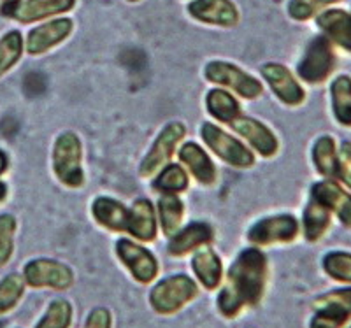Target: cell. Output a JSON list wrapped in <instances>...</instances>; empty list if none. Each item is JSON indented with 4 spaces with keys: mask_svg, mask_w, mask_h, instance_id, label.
<instances>
[{
    "mask_svg": "<svg viewBox=\"0 0 351 328\" xmlns=\"http://www.w3.org/2000/svg\"><path fill=\"white\" fill-rule=\"evenodd\" d=\"M8 171V156L4 153L0 151V176Z\"/></svg>",
    "mask_w": 351,
    "mask_h": 328,
    "instance_id": "42",
    "label": "cell"
},
{
    "mask_svg": "<svg viewBox=\"0 0 351 328\" xmlns=\"http://www.w3.org/2000/svg\"><path fill=\"white\" fill-rule=\"evenodd\" d=\"M18 130V123L14 120H4L0 125V132H4L5 136H12Z\"/></svg>",
    "mask_w": 351,
    "mask_h": 328,
    "instance_id": "41",
    "label": "cell"
},
{
    "mask_svg": "<svg viewBox=\"0 0 351 328\" xmlns=\"http://www.w3.org/2000/svg\"><path fill=\"white\" fill-rule=\"evenodd\" d=\"M200 134H202L204 142L232 167L246 168L255 164V156L252 155V151L244 148L237 139L225 134L223 130H219L216 125L204 123Z\"/></svg>",
    "mask_w": 351,
    "mask_h": 328,
    "instance_id": "6",
    "label": "cell"
},
{
    "mask_svg": "<svg viewBox=\"0 0 351 328\" xmlns=\"http://www.w3.org/2000/svg\"><path fill=\"white\" fill-rule=\"evenodd\" d=\"M197 284L188 276H171L160 281L149 295V304L158 314H174L197 297Z\"/></svg>",
    "mask_w": 351,
    "mask_h": 328,
    "instance_id": "3",
    "label": "cell"
},
{
    "mask_svg": "<svg viewBox=\"0 0 351 328\" xmlns=\"http://www.w3.org/2000/svg\"><path fill=\"white\" fill-rule=\"evenodd\" d=\"M127 232L137 237L139 240L149 242L156 237V218L153 211L152 202L146 199H141L134 204V207L128 211Z\"/></svg>",
    "mask_w": 351,
    "mask_h": 328,
    "instance_id": "18",
    "label": "cell"
},
{
    "mask_svg": "<svg viewBox=\"0 0 351 328\" xmlns=\"http://www.w3.org/2000/svg\"><path fill=\"white\" fill-rule=\"evenodd\" d=\"M262 76L265 77V81L269 83V86L272 88V92L278 95L283 104L291 105H300L306 99V92L302 90L297 79L291 76V73L288 71L285 65L281 64H267L262 67Z\"/></svg>",
    "mask_w": 351,
    "mask_h": 328,
    "instance_id": "12",
    "label": "cell"
},
{
    "mask_svg": "<svg viewBox=\"0 0 351 328\" xmlns=\"http://www.w3.org/2000/svg\"><path fill=\"white\" fill-rule=\"evenodd\" d=\"M25 292V279L20 274H11L0 281V314L11 311L20 302Z\"/></svg>",
    "mask_w": 351,
    "mask_h": 328,
    "instance_id": "32",
    "label": "cell"
},
{
    "mask_svg": "<svg viewBox=\"0 0 351 328\" xmlns=\"http://www.w3.org/2000/svg\"><path fill=\"white\" fill-rule=\"evenodd\" d=\"M74 4H76V0H27L25 4L18 8L14 18L21 23H32V21L71 11Z\"/></svg>",
    "mask_w": 351,
    "mask_h": 328,
    "instance_id": "21",
    "label": "cell"
},
{
    "mask_svg": "<svg viewBox=\"0 0 351 328\" xmlns=\"http://www.w3.org/2000/svg\"><path fill=\"white\" fill-rule=\"evenodd\" d=\"M23 279L34 288L67 290L74 281V274L67 265L60 262L40 258V260H32L25 265Z\"/></svg>",
    "mask_w": 351,
    "mask_h": 328,
    "instance_id": "7",
    "label": "cell"
},
{
    "mask_svg": "<svg viewBox=\"0 0 351 328\" xmlns=\"http://www.w3.org/2000/svg\"><path fill=\"white\" fill-rule=\"evenodd\" d=\"M153 186L158 192H164L165 195H174V193L186 190L188 176L180 165H167L156 177Z\"/></svg>",
    "mask_w": 351,
    "mask_h": 328,
    "instance_id": "31",
    "label": "cell"
},
{
    "mask_svg": "<svg viewBox=\"0 0 351 328\" xmlns=\"http://www.w3.org/2000/svg\"><path fill=\"white\" fill-rule=\"evenodd\" d=\"M335 67V55L332 42L325 36L315 37L307 45L297 73L306 83L319 84L328 79Z\"/></svg>",
    "mask_w": 351,
    "mask_h": 328,
    "instance_id": "5",
    "label": "cell"
},
{
    "mask_svg": "<svg viewBox=\"0 0 351 328\" xmlns=\"http://www.w3.org/2000/svg\"><path fill=\"white\" fill-rule=\"evenodd\" d=\"M23 88L25 93L30 97L43 95V93L46 92V77L40 73H28L27 76H25Z\"/></svg>",
    "mask_w": 351,
    "mask_h": 328,
    "instance_id": "37",
    "label": "cell"
},
{
    "mask_svg": "<svg viewBox=\"0 0 351 328\" xmlns=\"http://www.w3.org/2000/svg\"><path fill=\"white\" fill-rule=\"evenodd\" d=\"M332 109L337 123L351 128V76L341 74L330 84Z\"/></svg>",
    "mask_w": 351,
    "mask_h": 328,
    "instance_id": "25",
    "label": "cell"
},
{
    "mask_svg": "<svg viewBox=\"0 0 351 328\" xmlns=\"http://www.w3.org/2000/svg\"><path fill=\"white\" fill-rule=\"evenodd\" d=\"M0 2H2V0H0Z\"/></svg>",
    "mask_w": 351,
    "mask_h": 328,
    "instance_id": "46",
    "label": "cell"
},
{
    "mask_svg": "<svg viewBox=\"0 0 351 328\" xmlns=\"http://www.w3.org/2000/svg\"><path fill=\"white\" fill-rule=\"evenodd\" d=\"M72 32V21L67 18L62 20L49 21L40 27L34 28L27 37V51L30 55H40L48 51L53 46L60 45L62 40L67 39L69 34Z\"/></svg>",
    "mask_w": 351,
    "mask_h": 328,
    "instance_id": "14",
    "label": "cell"
},
{
    "mask_svg": "<svg viewBox=\"0 0 351 328\" xmlns=\"http://www.w3.org/2000/svg\"><path fill=\"white\" fill-rule=\"evenodd\" d=\"M337 2L339 0H291L288 5V12L293 20L307 21Z\"/></svg>",
    "mask_w": 351,
    "mask_h": 328,
    "instance_id": "34",
    "label": "cell"
},
{
    "mask_svg": "<svg viewBox=\"0 0 351 328\" xmlns=\"http://www.w3.org/2000/svg\"><path fill=\"white\" fill-rule=\"evenodd\" d=\"M304 236L309 242H316L327 234L330 228V209L319 201L318 197L311 195L304 211Z\"/></svg>",
    "mask_w": 351,
    "mask_h": 328,
    "instance_id": "22",
    "label": "cell"
},
{
    "mask_svg": "<svg viewBox=\"0 0 351 328\" xmlns=\"http://www.w3.org/2000/svg\"><path fill=\"white\" fill-rule=\"evenodd\" d=\"M14 232H16V220L11 214L0 216V267H4L12 255L14 244Z\"/></svg>",
    "mask_w": 351,
    "mask_h": 328,
    "instance_id": "35",
    "label": "cell"
},
{
    "mask_svg": "<svg viewBox=\"0 0 351 328\" xmlns=\"http://www.w3.org/2000/svg\"><path fill=\"white\" fill-rule=\"evenodd\" d=\"M324 270L330 279L343 284H351V253L330 251L324 258Z\"/></svg>",
    "mask_w": 351,
    "mask_h": 328,
    "instance_id": "29",
    "label": "cell"
},
{
    "mask_svg": "<svg viewBox=\"0 0 351 328\" xmlns=\"http://www.w3.org/2000/svg\"><path fill=\"white\" fill-rule=\"evenodd\" d=\"M188 12L195 20L219 27H234L239 20V12L230 0H195L188 5Z\"/></svg>",
    "mask_w": 351,
    "mask_h": 328,
    "instance_id": "13",
    "label": "cell"
},
{
    "mask_svg": "<svg viewBox=\"0 0 351 328\" xmlns=\"http://www.w3.org/2000/svg\"><path fill=\"white\" fill-rule=\"evenodd\" d=\"M206 77L211 83L223 84L244 99H255L262 93V84L250 74L243 73L236 65L227 62H211L206 67Z\"/></svg>",
    "mask_w": 351,
    "mask_h": 328,
    "instance_id": "8",
    "label": "cell"
},
{
    "mask_svg": "<svg viewBox=\"0 0 351 328\" xmlns=\"http://www.w3.org/2000/svg\"><path fill=\"white\" fill-rule=\"evenodd\" d=\"M192 267L197 279L202 283L204 288L215 290L221 283V274H223L221 260L211 248H204L202 246V249H199L193 256Z\"/></svg>",
    "mask_w": 351,
    "mask_h": 328,
    "instance_id": "23",
    "label": "cell"
},
{
    "mask_svg": "<svg viewBox=\"0 0 351 328\" xmlns=\"http://www.w3.org/2000/svg\"><path fill=\"white\" fill-rule=\"evenodd\" d=\"M128 2H137V0H128Z\"/></svg>",
    "mask_w": 351,
    "mask_h": 328,
    "instance_id": "44",
    "label": "cell"
},
{
    "mask_svg": "<svg viewBox=\"0 0 351 328\" xmlns=\"http://www.w3.org/2000/svg\"><path fill=\"white\" fill-rule=\"evenodd\" d=\"M5 195H8V186L4 183H0V202L4 201Z\"/></svg>",
    "mask_w": 351,
    "mask_h": 328,
    "instance_id": "43",
    "label": "cell"
},
{
    "mask_svg": "<svg viewBox=\"0 0 351 328\" xmlns=\"http://www.w3.org/2000/svg\"><path fill=\"white\" fill-rule=\"evenodd\" d=\"M267 260L260 249L247 248L239 253L228 270L227 283L218 295V309L227 318H236L244 307L258 304L265 290Z\"/></svg>",
    "mask_w": 351,
    "mask_h": 328,
    "instance_id": "1",
    "label": "cell"
},
{
    "mask_svg": "<svg viewBox=\"0 0 351 328\" xmlns=\"http://www.w3.org/2000/svg\"><path fill=\"white\" fill-rule=\"evenodd\" d=\"M351 321V286L318 297L309 328H344Z\"/></svg>",
    "mask_w": 351,
    "mask_h": 328,
    "instance_id": "2",
    "label": "cell"
},
{
    "mask_svg": "<svg viewBox=\"0 0 351 328\" xmlns=\"http://www.w3.org/2000/svg\"><path fill=\"white\" fill-rule=\"evenodd\" d=\"M232 128L243 137L250 140V144L262 156H272L278 153V139L265 125L252 118H239L230 121Z\"/></svg>",
    "mask_w": 351,
    "mask_h": 328,
    "instance_id": "16",
    "label": "cell"
},
{
    "mask_svg": "<svg viewBox=\"0 0 351 328\" xmlns=\"http://www.w3.org/2000/svg\"><path fill=\"white\" fill-rule=\"evenodd\" d=\"M311 195L318 197L330 211L337 214L344 227L351 228V193L344 192L335 181L325 179L313 184Z\"/></svg>",
    "mask_w": 351,
    "mask_h": 328,
    "instance_id": "15",
    "label": "cell"
},
{
    "mask_svg": "<svg viewBox=\"0 0 351 328\" xmlns=\"http://www.w3.org/2000/svg\"><path fill=\"white\" fill-rule=\"evenodd\" d=\"M299 234V221L293 216L265 218L255 223L247 234L250 242L255 246H269L278 242H291Z\"/></svg>",
    "mask_w": 351,
    "mask_h": 328,
    "instance_id": "9",
    "label": "cell"
},
{
    "mask_svg": "<svg viewBox=\"0 0 351 328\" xmlns=\"http://www.w3.org/2000/svg\"><path fill=\"white\" fill-rule=\"evenodd\" d=\"M184 137V127L178 121L167 125V127L162 130V134L158 136V139L155 140L152 151L146 155V158L143 160L141 165V176L149 177L152 174H155L162 165L167 164V160L174 155V149L178 146L181 139Z\"/></svg>",
    "mask_w": 351,
    "mask_h": 328,
    "instance_id": "11",
    "label": "cell"
},
{
    "mask_svg": "<svg viewBox=\"0 0 351 328\" xmlns=\"http://www.w3.org/2000/svg\"><path fill=\"white\" fill-rule=\"evenodd\" d=\"M160 223L165 236H172L183 220V202L176 195H165L158 202Z\"/></svg>",
    "mask_w": 351,
    "mask_h": 328,
    "instance_id": "28",
    "label": "cell"
},
{
    "mask_svg": "<svg viewBox=\"0 0 351 328\" xmlns=\"http://www.w3.org/2000/svg\"><path fill=\"white\" fill-rule=\"evenodd\" d=\"M337 177L351 190V142H343L337 151Z\"/></svg>",
    "mask_w": 351,
    "mask_h": 328,
    "instance_id": "36",
    "label": "cell"
},
{
    "mask_svg": "<svg viewBox=\"0 0 351 328\" xmlns=\"http://www.w3.org/2000/svg\"><path fill=\"white\" fill-rule=\"evenodd\" d=\"M206 104H208V111L211 112V116L223 123H230L239 116V104L230 93L223 92V90H211L206 99Z\"/></svg>",
    "mask_w": 351,
    "mask_h": 328,
    "instance_id": "27",
    "label": "cell"
},
{
    "mask_svg": "<svg viewBox=\"0 0 351 328\" xmlns=\"http://www.w3.org/2000/svg\"><path fill=\"white\" fill-rule=\"evenodd\" d=\"M92 212L97 223H100L102 227L109 228L112 232H127L128 211L120 202L100 197L93 202Z\"/></svg>",
    "mask_w": 351,
    "mask_h": 328,
    "instance_id": "24",
    "label": "cell"
},
{
    "mask_svg": "<svg viewBox=\"0 0 351 328\" xmlns=\"http://www.w3.org/2000/svg\"><path fill=\"white\" fill-rule=\"evenodd\" d=\"M318 27L330 42L351 53V14L343 9H328L318 16Z\"/></svg>",
    "mask_w": 351,
    "mask_h": 328,
    "instance_id": "17",
    "label": "cell"
},
{
    "mask_svg": "<svg viewBox=\"0 0 351 328\" xmlns=\"http://www.w3.org/2000/svg\"><path fill=\"white\" fill-rule=\"evenodd\" d=\"M84 328H111V312L104 307H99L90 312Z\"/></svg>",
    "mask_w": 351,
    "mask_h": 328,
    "instance_id": "38",
    "label": "cell"
},
{
    "mask_svg": "<svg viewBox=\"0 0 351 328\" xmlns=\"http://www.w3.org/2000/svg\"><path fill=\"white\" fill-rule=\"evenodd\" d=\"M313 162L322 176L328 179L337 177V149L335 140L330 136H322L316 140L313 148Z\"/></svg>",
    "mask_w": 351,
    "mask_h": 328,
    "instance_id": "26",
    "label": "cell"
},
{
    "mask_svg": "<svg viewBox=\"0 0 351 328\" xmlns=\"http://www.w3.org/2000/svg\"><path fill=\"white\" fill-rule=\"evenodd\" d=\"M0 4H2V8H0V12H2V16L14 18V14H16L18 8H20V5H21V0H2Z\"/></svg>",
    "mask_w": 351,
    "mask_h": 328,
    "instance_id": "40",
    "label": "cell"
},
{
    "mask_svg": "<svg viewBox=\"0 0 351 328\" xmlns=\"http://www.w3.org/2000/svg\"><path fill=\"white\" fill-rule=\"evenodd\" d=\"M116 255L123 262L125 267L130 270V274L136 277L139 283H152L158 274V264L155 256L143 246L136 244L128 239L118 240L116 244Z\"/></svg>",
    "mask_w": 351,
    "mask_h": 328,
    "instance_id": "10",
    "label": "cell"
},
{
    "mask_svg": "<svg viewBox=\"0 0 351 328\" xmlns=\"http://www.w3.org/2000/svg\"><path fill=\"white\" fill-rule=\"evenodd\" d=\"M123 64L125 67L139 71V68H143L144 65H146V56L141 51H136V49H134V51H127L123 55Z\"/></svg>",
    "mask_w": 351,
    "mask_h": 328,
    "instance_id": "39",
    "label": "cell"
},
{
    "mask_svg": "<svg viewBox=\"0 0 351 328\" xmlns=\"http://www.w3.org/2000/svg\"><path fill=\"white\" fill-rule=\"evenodd\" d=\"M72 321V307L67 301H55L36 328H69Z\"/></svg>",
    "mask_w": 351,
    "mask_h": 328,
    "instance_id": "33",
    "label": "cell"
},
{
    "mask_svg": "<svg viewBox=\"0 0 351 328\" xmlns=\"http://www.w3.org/2000/svg\"><path fill=\"white\" fill-rule=\"evenodd\" d=\"M53 167L60 183L69 188H80L83 184V168H81V142L76 134H62L53 149Z\"/></svg>",
    "mask_w": 351,
    "mask_h": 328,
    "instance_id": "4",
    "label": "cell"
},
{
    "mask_svg": "<svg viewBox=\"0 0 351 328\" xmlns=\"http://www.w3.org/2000/svg\"><path fill=\"white\" fill-rule=\"evenodd\" d=\"M21 53H23V39L20 32L12 30L0 39V76H4L20 60Z\"/></svg>",
    "mask_w": 351,
    "mask_h": 328,
    "instance_id": "30",
    "label": "cell"
},
{
    "mask_svg": "<svg viewBox=\"0 0 351 328\" xmlns=\"http://www.w3.org/2000/svg\"><path fill=\"white\" fill-rule=\"evenodd\" d=\"M348 328H351V327H348Z\"/></svg>",
    "mask_w": 351,
    "mask_h": 328,
    "instance_id": "45",
    "label": "cell"
},
{
    "mask_svg": "<svg viewBox=\"0 0 351 328\" xmlns=\"http://www.w3.org/2000/svg\"><path fill=\"white\" fill-rule=\"evenodd\" d=\"M211 239L213 230L208 223H192L172 237L171 242H169V253L172 256L188 255L193 249L211 242Z\"/></svg>",
    "mask_w": 351,
    "mask_h": 328,
    "instance_id": "19",
    "label": "cell"
},
{
    "mask_svg": "<svg viewBox=\"0 0 351 328\" xmlns=\"http://www.w3.org/2000/svg\"><path fill=\"white\" fill-rule=\"evenodd\" d=\"M180 160L190 168L192 176L202 184H213L216 181V167L206 151L195 142H188L180 149Z\"/></svg>",
    "mask_w": 351,
    "mask_h": 328,
    "instance_id": "20",
    "label": "cell"
}]
</instances>
